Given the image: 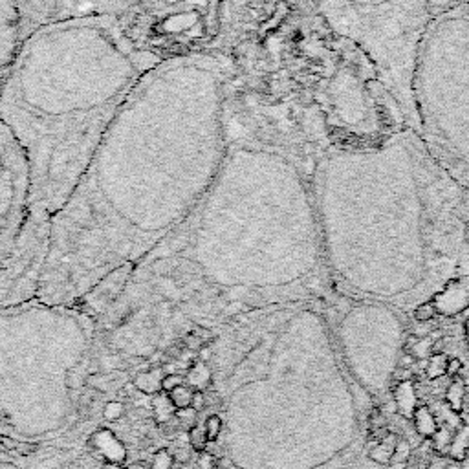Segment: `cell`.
<instances>
[{"mask_svg":"<svg viewBox=\"0 0 469 469\" xmlns=\"http://www.w3.org/2000/svg\"><path fill=\"white\" fill-rule=\"evenodd\" d=\"M234 74L230 52H197L138 81L55 214L39 297H85L189 217L228 154Z\"/></svg>","mask_w":469,"mask_h":469,"instance_id":"cell-1","label":"cell"},{"mask_svg":"<svg viewBox=\"0 0 469 469\" xmlns=\"http://www.w3.org/2000/svg\"><path fill=\"white\" fill-rule=\"evenodd\" d=\"M230 147L189 217L154 250L117 272L114 317L171 319L219 306L237 317L273 292L315 293L330 279L312 192L314 166L228 112Z\"/></svg>","mask_w":469,"mask_h":469,"instance_id":"cell-2","label":"cell"},{"mask_svg":"<svg viewBox=\"0 0 469 469\" xmlns=\"http://www.w3.org/2000/svg\"><path fill=\"white\" fill-rule=\"evenodd\" d=\"M312 192L326 270L343 295L423 290L469 273V192L409 125L326 149Z\"/></svg>","mask_w":469,"mask_h":469,"instance_id":"cell-3","label":"cell"},{"mask_svg":"<svg viewBox=\"0 0 469 469\" xmlns=\"http://www.w3.org/2000/svg\"><path fill=\"white\" fill-rule=\"evenodd\" d=\"M158 63L112 17L50 22L22 39L0 88V121L30 171V213L8 259L11 272L43 275L55 214L128 94Z\"/></svg>","mask_w":469,"mask_h":469,"instance_id":"cell-4","label":"cell"},{"mask_svg":"<svg viewBox=\"0 0 469 469\" xmlns=\"http://www.w3.org/2000/svg\"><path fill=\"white\" fill-rule=\"evenodd\" d=\"M416 132L469 192V4L431 17L412 66Z\"/></svg>","mask_w":469,"mask_h":469,"instance_id":"cell-5","label":"cell"},{"mask_svg":"<svg viewBox=\"0 0 469 469\" xmlns=\"http://www.w3.org/2000/svg\"><path fill=\"white\" fill-rule=\"evenodd\" d=\"M336 33L359 46L416 130L412 66L429 15V0H306Z\"/></svg>","mask_w":469,"mask_h":469,"instance_id":"cell-6","label":"cell"},{"mask_svg":"<svg viewBox=\"0 0 469 469\" xmlns=\"http://www.w3.org/2000/svg\"><path fill=\"white\" fill-rule=\"evenodd\" d=\"M30 213V171L21 147L0 121V270Z\"/></svg>","mask_w":469,"mask_h":469,"instance_id":"cell-7","label":"cell"},{"mask_svg":"<svg viewBox=\"0 0 469 469\" xmlns=\"http://www.w3.org/2000/svg\"><path fill=\"white\" fill-rule=\"evenodd\" d=\"M24 32L15 0H0V88L21 48Z\"/></svg>","mask_w":469,"mask_h":469,"instance_id":"cell-8","label":"cell"},{"mask_svg":"<svg viewBox=\"0 0 469 469\" xmlns=\"http://www.w3.org/2000/svg\"><path fill=\"white\" fill-rule=\"evenodd\" d=\"M90 446L108 464L121 466L127 460V449L110 429H97L90 437Z\"/></svg>","mask_w":469,"mask_h":469,"instance_id":"cell-9","label":"cell"},{"mask_svg":"<svg viewBox=\"0 0 469 469\" xmlns=\"http://www.w3.org/2000/svg\"><path fill=\"white\" fill-rule=\"evenodd\" d=\"M163 367L150 368V370H143L134 376L132 385L139 392H143L147 396H154L161 392V379H163Z\"/></svg>","mask_w":469,"mask_h":469,"instance_id":"cell-10","label":"cell"},{"mask_svg":"<svg viewBox=\"0 0 469 469\" xmlns=\"http://www.w3.org/2000/svg\"><path fill=\"white\" fill-rule=\"evenodd\" d=\"M211 379H213V372H211V368L208 367V363L203 361L192 363L186 374L187 385H189L192 390H203L206 387H209Z\"/></svg>","mask_w":469,"mask_h":469,"instance_id":"cell-11","label":"cell"},{"mask_svg":"<svg viewBox=\"0 0 469 469\" xmlns=\"http://www.w3.org/2000/svg\"><path fill=\"white\" fill-rule=\"evenodd\" d=\"M396 443H398L396 437L390 440V435H389V437H385L383 440L374 442V448L368 451V457H370L374 462H378V464H389L390 460L395 459Z\"/></svg>","mask_w":469,"mask_h":469,"instance_id":"cell-12","label":"cell"},{"mask_svg":"<svg viewBox=\"0 0 469 469\" xmlns=\"http://www.w3.org/2000/svg\"><path fill=\"white\" fill-rule=\"evenodd\" d=\"M150 407L154 410V416L158 421H167L171 420L174 416V406H172L171 398L167 392H158V395L152 396L150 400Z\"/></svg>","mask_w":469,"mask_h":469,"instance_id":"cell-13","label":"cell"},{"mask_svg":"<svg viewBox=\"0 0 469 469\" xmlns=\"http://www.w3.org/2000/svg\"><path fill=\"white\" fill-rule=\"evenodd\" d=\"M415 426L416 431L423 435V437H429L432 432L437 431V421H435V416L427 407H418L415 412Z\"/></svg>","mask_w":469,"mask_h":469,"instance_id":"cell-14","label":"cell"},{"mask_svg":"<svg viewBox=\"0 0 469 469\" xmlns=\"http://www.w3.org/2000/svg\"><path fill=\"white\" fill-rule=\"evenodd\" d=\"M192 392H194V390H192L191 387L186 383L180 385V387H176L174 390H171V392H169V398H171L174 409H186V407H191Z\"/></svg>","mask_w":469,"mask_h":469,"instance_id":"cell-15","label":"cell"},{"mask_svg":"<svg viewBox=\"0 0 469 469\" xmlns=\"http://www.w3.org/2000/svg\"><path fill=\"white\" fill-rule=\"evenodd\" d=\"M187 438H189V446H191L192 451L197 453H202L208 449V438H206V429L203 426H192L187 432Z\"/></svg>","mask_w":469,"mask_h":469,"instance_id":"cell-16","label":"cell"},{"mask_svg":"<svg viewBox=\"0 0 469 469\" xmlns=\"http://www.w3.org/2000/svg\"><path fill=\"white\" fill-rule=\"evenodd\" d=\"M174 468V455L169 449L161 448L152 455L150 469H172Z\"/></svg>","mask_w":469,"mask_h":469,"instance_id":"cell-17","label":"cell"},{"mask_svg":"<svg viewBox=\"0 0 469 469\" xmlns=\"http://www.w3.org/2000/svg\"><path fill=\"white\" fill-rule=\"evenodd\" d=\"M203 429H206V438H208L209 443L217 442V438L220 437L222 432V418L219 415H211L206 418V423H203Z\"/></svg>","mask_w":469,"mask_h":469,"instance_id":"cell-18","label":"cell"},{"mask_svg":"<svg viewBox=\"0 0 469 469\" xmlns=\"http://www.w3.org/2000/svg\"><path fill=\"white\" fill-rule=\"evenodd\" d=\"M466 4H469V0H429V15L435 17L438 13H443V11Z\"/></svg>","mask_w":469,"mask_h":469,"instance_id":"cell-19","label":"cell"},{"mask_svg":"<svg viewBox=\"0 0 469 469\" xmlns=\"http://www.w3.org/2000/svg\"><path fill=\"white\" fill-rule=\"evenodd\" d=\"M123 415H125V406H123V401L110 400L105 403V407H103V418L107 421L121 420Z\"/></svg>","mask_w":469,"mask_h":469,"instance_id":"cell-20","label":"cell"},{"mask_svg":"<svg viewBox=\"0 0 469 469\" xmlns=\"http://www.w3.org/2000/svg\"><path fill=\"white\" fill-rule=\"evenodd\" d=\"M415 317L420 323H427V321L435 319L437 317V306H435V303L432 301H426V303L418 304L415 310Z\"/></svg>","mask_w":469,"mask_h":469,"instance_id":"cell-21","label":"cell"},{"mask_svg":"<svg viewBox=\"0 0 469 469\" xmlns=\"http://www.w3.org/2000/svg\"><path fill=\"white\" fill-rule=\"evenodd\" d=\"M186 383V378L181 376V374H176V372H171V374H166L163 376V379H161V392H171V390H174L176 387H180V385Z\"/></svg>","mask_w":469,"mask_h":469,"instance_id":"cell-22","label":"cell"},{"mask_svg":"<svg viewBox=\"0 0 469 469\" xmlns=\"http://www.w3.org/2000/svg\"><path fill=\"white\" fill-rule=\"evenodd\" d=\"M174 418H178V420H180V423H183V426H189V429H191L192 426H197L198 412L192 409V407H186V409H176L174 410Z\"/></svg>","mask_w":469,"mask_h":469,"instance_id":"cell-23","label":"cell"},{"mask_svg":"<svg viewBox=\"0 0 469 469\" xmlns=\"http://www.w3.org/2000/svg\"><path fill=\"white\" fill-rule=\"evenodd\" d=\"M198 469H219V460L214 455H211L206 449L202 453H198Z\"/></svg>","mask_w":469,"mask_h":469,"instance_id":"cell-24","label":"cell"},{"mask_svg":"<svg viewBox=\"0 0 469 469\" xmlns=\"http://www.w3.org/2000/svg\"><path fill=\"white\" fill-rule=\"evenodd\" d=\"M368 423H370V431H379V429H385V427H387V420H385V416L381 415L378 409H374L372 412H370V420H368Z\"/></svg>","mask_w":469,"mask_h":469,"instance_id":"cell-25","label":"cell"},{"mask_svg":"<svg viewBox=\"0 0 469 469\" xmlns=\"http://www.w3.org/2000/svg\"><path fill=\"white\" fill-rule=\"evenodd\" d=\"M462 361H460L459 357H451V359H448V363H446V374H448L449 378H457L460 374V370H462Z\"/></svg>","mask_w":469,"mask_h":469,"instance_id":"cell-26","label":"cell"},{"mask_svg":"<svg viewBox=\"0 0 469 469\" xmlns=\"http://www.w3.org/2000/svg\"><path fill=\"white\" fill-rule=\"evenodd\" d=\"M208 406V400H206V395H203V390H194L192 392V400H191V407L197 412H200V410H203V407Z\"/></svg>","mask_w":469,"mask_h":469,"instance_id":"cell-27","label":"cell"},{"mask_svg":"<svg viewBox=\"0 0 469 469\" xmlns=\"http://www.w3.org/2000/svg\"><path fill=\"white\" fill-rule=\"evenodd\" d=\"M443 348H446V339H442V337H437V339L432 341L429 352H431V356H440V354H443Z\"/></svg>","mask_w":469,"mask_h":469,"instance_id":"cell-28","label":"cell"},{"mask_svg":"<svg viewBox=\"0 0 469 469\" xmlns=\"http://www.w3.org/2000/svg\"><path fill=\"white\" fill-rule=\"evenodd\" d=\"M392 378H395V381H406L407 378H410L409 368L398 367V368H396V370H395V374H392Z\"/></svg>","mask_w":469,"mask_h":469,"instance_id":"cell-29","label":"cell"},{"mask_svg":"<svg viewBox=\"0 0 469 469\" xmlns=\"http://www.w3.org/2000/svg\"><path fill=\"white\" fill-rule=\"evenodd\" d=\"M121 469H147V468H145L143 464H139V462H136V464H128V466H125V468H121Z\"/></svg>","mask_w":469,"mask_h":469,"instance_id":"cell-30","label":"cell"},{"mask_svg":"<svg viewBox=\"0 0 469 469\" xmlns=\"http://www.w3.org/2000/svg\"><path fill=\"white\" fill-rule=\"evenodd\" d=\"M459 469H469V459H462V462H460Z\"/></svg>","mask_w":469,"mask_h":469,"instance_id":"cell-31","label":"cell"},{"mask_svg":"<svg viewBox=\"0 0 469 469\" xmlns=\"http://www.w3.org/2000/svg\"><path fill=\"white\" fill-rule=\"evenodd\" d=\"M101 469H121V468H119V466H117V464H108V462H107V464L103 466Z\"/></svg>","mask_w":469,"mask_h":469,"instance_id":"cell-32","label":"cell"},{"mask_svg":"<svg viewBox=\"0 0 469 469\" xmlns=\"http://www.w3.org/2000/svg\"><path fill=\"white\" fill-rule=\"evenodd\" d=\"M446 469H459L457 466H449V468H446Z\"/></svg>","mask_w":469,"mask_h":469,"instance_id":"cell-33","label":"cell"}]
</instances>
